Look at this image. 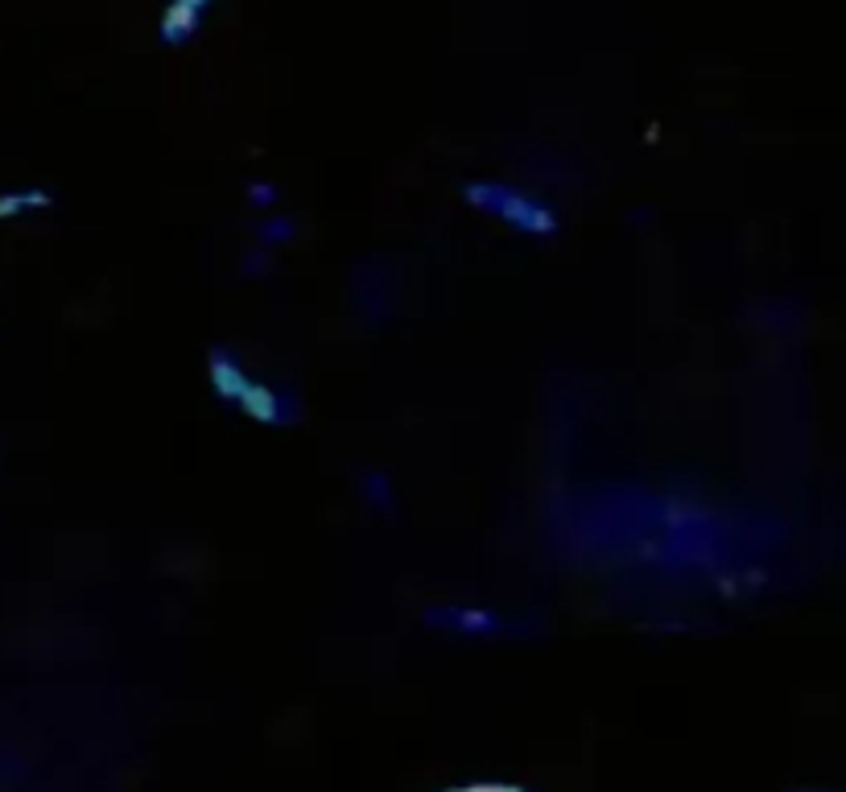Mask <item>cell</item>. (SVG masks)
I'll use <instances>...</instances> for the list:
<instances>
[{
  "instance_id": "1",
  "label": "cell",
  "mask_w": 846,
  "mask_h": 792,
  "mask_svg": "<svg viewBox=\"0 0 846 792\" xmlns=\"http://www.w3.org/2000/svg\"><path fill=\"white\" fill-rule=\"evenodd\" d=\"M463 194H467L475 207L496 211V215H500L504 223H512L517 232H529V235L558 232V215H553L549 207H541L537 199H529V194L512 190V187H500V182H467Z\"/></svg>"
},
{
  "instance_id": "2",
  "label": "cell",
  "mask_w": 846,
  "mask_h": 792,
  "mask_svg": "<svg viewBox=\"0 0 846 792\" xmlns=\"http://www.w3.org/2000/svg\"><path fill=\"white\" fill-rule=\"evenodd\" d=\"M235 404H244V413L256 421H265V425H277V421H285V397L282 392H273L268 384H261V380H252L248 372L240 376V384H235Z\"/></svg>"
},
{
  "instance_id": "3",
  "label": "cell",
  "mask_w": 846,
  "mask_h": 792,
  "mask_svg": "<svg viewBox=\"0 0 846 792\" xmlns=\"http://www.w3.org/2000/svg\"><path fill=\"white\" fill-rule=\"evenodd\" d=\"M211 0H170L166 13H161V38L166 42H182L187 33H194L199 13H203Z\"/></svg>"
},
{
  "instance_id": "4",
  "label": "cell",
  "mask_w": 846,
  "mask_h": 792,
  "mask_svg": "<svg viewBox=\"0 0 846 792\" xmlns=\"http://www.w3.org/2000/svg\"><path fill=\"white\" fill-rule=\"evenodd\" d=\"M25 207H50V194L46 190H13V194H0V219L17 215V211H25Z\"/></svg>"
}]
</instances>
